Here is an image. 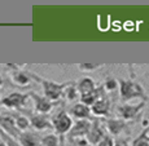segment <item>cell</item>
I'll return each mask as SVG.
<instances>
[{
  "label": "cell",
  "instance_id": "1",
  "mask_svg": "<svg viewBox=\"0 0 149 146\" xmlns=\"http://www.w3.org/2000/svg\"><path fill=\"white\" fill-rule=\"evenodd\" d=\"M29 76H30V79L36 80V82H39L43 85L44 97L48 98L49 101H57V100L64 94L65 88L71 83V82H68V83H64V84H60V83H54V82H51V80H45V79L39 78V76L34 73H29Z\"/></svg>",
  "mask_w": 149,
  "mask_h": 146
},
{
  "label": "cell",
  "instance_id": "2",
  "mask_svg": "<svg viewBox=\"0 0 149 146\" xmlns=\"http://www.w3.org/2000/svg\"><path fill=\"white\" fill-rule=\"evenodd\" d=\"M119 93H121L122 101L128 102L130 100L140 97L143 101H147L148 97L145 91L139 83L134 82V80H119Z\"/></svg>",
  "mask_w": 149,
  "mask_h": 146
},
{
  "label": "cell",
  "instance_id": "3",
  "mask_svg": "<svg viewBox=\"0 0 149 146\" xmlns=\"http://www.w3.org/2000/svg\"><path fill=\"white\" fill-rule=\"evenodd\" d=\"M51 122H52V125L54 127L56 132L60 133L61 136L68 133L69 131H70V128L73 127V120H71V118L65 111H58L52 118Z\"/></svg>",
  "mask_w": 149,
  "mask_h": 146
},
{
  "label": "cell",
  "instance_id": "4",
  "mask_svg": "<svg viewBox=\"0 0 149 146\" xmlns=\"http://www.w3.org/2000/svg\"><path fill=\"white\" fill-rule=\"evenodd\" d=\"M29 93H19V92H14L8 94L7 97L1 100L0 104L5 107H9V109H19L22 106H25L29 98Z\"/></svg>",
  "mask_w": 149,
  "mask_h": 146
},
{
  "label": "cell",
  "instance_id": "5",
  "mask_svg": "<svg viewBox=\"0 0 149 146\" xmlns=\"http://www.w3.org/2000/svg\"><path fill=\"white\" fill-rule=\"evenodd\" d=\"M144 106H145V101H141L137 105H130V104L122 105V106H119L117 109V111H118V115L121 116V119L126 122V120L135 119Z\"/></svg>",
  "mask_w": 149,
  "mask_h": 146
},
{
  "label": "cell",
  "instance_id": "6",
  "mask_svg": "<svg viewBox=\"0 0 149 146\" xmlns=\"http://www.w3.org/2000/svg\"><path fill=\"white\" fill-rule=\"evenodd\" d=\"M105 136H107V134L104 132V128H102L101 124H100L99 119H95L93 123H91V128H90V131H88L87 136H86L88 144L91 146H95V145L99 144Z\"/></svg>",
  "mask_w": 149,
  "mask_h": 146
},
{
  "label": "cell",
  "instance_id": "7",
  "mask_svg": "<svg viewBox=\"0 0 149 146\" xmlns=\"http://www.w3.org/2000/svg\"><path fill=\"white\" fill-rule=\"evenodd\" d=\"M91 128V122H88L87 119H79L78 122L74 124V127L70 128V131L68 132L69 140L79 138V137H86Z\"/></svg>",
  "mask_w": 149,
  "mask_h": 146
},
{
  "label": "cell",
  "instance_id": "8",
  "mask_svg": "<svg viewBox=\"0 0 149 146\" xmlns=\"http://www.w3.org/2000/svg\"><path fill=\"white\" fill-rule=\"evenodd\" d=\"M29 96L34 100V104H35V110L40 114H44L47 115L51 110H52L53 105L52 101H49L48 98H45L44 96H39L35 92H29Z\"/></svg>",
  "mask_w": 149,
  "mask_h": 146
},
{
  "label": "cell",
  "instance_id": "9",
  "mask_svg": "<svg viewBox=\"0 0 149 146\" xmlns=\"http://www.w3.org/2000/svg\"><path fill=\"white\" fill-rule=\"evenodd\" d=\"M0 127L1 131L5 132L8 136H12L13 138H18L21 132L16 128V123L12 116H1L0 115Z\"/></svg>",
  "mask_w": 149,
  "mask_h": 146
},
{
  "label": "cell",
  "instance_id": "10",
  "mask_svg": "<svg viewBox=\"0 0 149 146\" xmlns=\"http://www.w3.org/2000/svg\"><path fill=\"white\" fill-rule=\"evenodd\" d=\"M29 120H30L31 125L38 131H45V129H51L52 128V122L49 120L48 115H44V114L31 115V118Z\"/></svg>",
  "mask_w": 149,
  "mask_h": 146
},
{
  "label": "cell",
  "instance_id": "11",
  "mask_svg": "<svg viewBox=\"0 0 149 146\" xmlns=\"http://www.w3.org/2000/svg\"><path fill=\"white\" fill-rule=\"evenodd\" d=\"M126 122L122 119H108L107 122V129L111 136H119L123 131L126 129Z\"/></svg>",
  "mask_w": 149,
  "mask_h": 146
},
{
  "label": "cell",
  "instance_id": "12",
  "mask_svg": "<svg viewBox=\"0 0 149 146\" xmlns=\"http://www.w3.org/2000/svg\"><path fill=\"white\" fill-rule=\"evenodd\" d=\"M91 111L95 115H108L110 111V102L107 98H99L95 104L91 106Z\"/></svg>",
  "mask_w": 149,
  "mask_h": 146
},
{
  "label": "cell",
  "instance_id": "13",
  "mask_svg": "<svg viewBox=\"0 0 149 146\" xmlns=\"http://www.w3.org/2000/svg\"><path fill=\"white\" fill-rule=\"evenodd\" d=\"M96 89L95 87V82H93L91 78H83L78 82L77 84V91L81 93V96H84V94H88Z\"/></svg>",
  "mask_w": 149,
  "mask_h": 146
},
{
  "label": "cell",
  "instance_id": "14",
  "mask_svg": "<svg viewBox=\"0 0 149 146\" xmlns=\"http://www.w3.org/2000/svg\"><path fill=\"white\" fill-rule=\"evenodd\" d=\"M18 140H19V145L21 146H38L40 144V140L38 138V136L31 132L21 133Z\"/></svg>",
  "mask_w": 149,
  "mask_h": 146
},
{
  "label": "cell",
  "instance_id": "15",
  "mask_svg": "<svg viewBox=\"0 0 149 146\" xmlns=\"http://www.w3.org/2000/svg\"><path fill=\"white\" fill-rule=\"evenodd\" d=\"M102 89L104 88H96L93 92H91V93H88V94H84V96H81V101H82V104L83 105H86V106H92L93 104L97 101L99 98H101L102 97Z\"/></svg>",
  "mask_w": 149,
  "mask_h": 146
},
{
  "label": "cell",
  "instance_id": "16",
  "mask_svg": "<svg viewBox=\"0 0 149 146\" xmlns=\"http://www.w3.org/2000/svg\"><path fill=\"white\" fill-rule=\"evenodd\" d=\"M71 114L78 119H88L91 114V109L83 104H77L71 107Z\"/></svg>",
  "mask_w": 149,
  "mask_h": 146
},
{
  "label": "cell",
  "instance_id": "17",
  "mask_svg": "<svg viewBox=\"0 0 149 146\" xmlns=\"http://www.w3.org/2000/svg\"><path fill=\"white\" fill-rule=\"evenodd\" d=\"M12 78H13V82L16 83L17 85H21V87L29 84L31 80L30 76H29V73H24V71L18 70V69H16V71L13 73Z\"/></svg>",
  "mask_w": 149,
  "mask_h": 146
},
{
  "label": "cell",
  "instance_id": "18",
  "mask_svg": "<svg viewBox=\"0 0 149 146\" xmlns=\"http://www.w3.org/2000/svg\"><path fill=\"white\" fill-rule=\"evenodd\" d=\"M40 145L43 146H64L62 138H58L56 134H47L43 138H40Z\"/></svg>",
  "mask_w": 149,
  "mask_h": 146
},
{
  "label": "cell",
  "instance_id": "19",
  "mask_svg": "<svg viewBox=\"0 0 149 146\" xmlns=\"http://www.w3.org/2000/svg\"><path fill=\"white\" fill-rule=\"evenodd\" d=\"M148 132H149V128L144 129L139 136L136 137L135 140L132 141L131 146H149V137H148Z\"/></svg>",
  "mask_w": 149,
  "mask_h": 146
},
{
  "label": "cell",
  "instance_id": "20",
  "mask_svg": "<svg viewBox=\"0 0 149 146\" xmlns=\"http://www.w3.org/2000/svg\"><path fill=\"white\" fill-rule=\"evenodd\" d=\"M14 123H16V128L21 132V131H26L27 127L30 125V120H29L26 116H17L14 119Z\"/></svg>",
  "mask_w": 149,
  "mask_h": 146
},
{
  "label": "cell",
  "instance_id": "21",
  "mask_svg": "<svg viewBox=\"0 0 149 146\" xmlns=\"http://www.w3.org/2000/svg\"><path fill=\"white\" fill-rule=\"evenodd\" d=\"M74 85H75L74 83H70V84L65 88L64 94L66 96V98L69 100V101H73V100L77 98V93H78V91H77V87H74Z\"/></svg>",
  "mask_w": 149,
  "mask_h": 146
},
{
  "label": "cell",
  "instance_id": "22",
  "mask_svg": "<svg viewBox=\"0 0 149 146\" xmlns=\"http://www.w3.org/2000/svg\"><path fill=\"white\" fill-rule=\"evenodd\" d=\"M102 88H104L107 92H114V91L118 88V82H117L114 78H108L107 80H105Z\"/></svg>",
  "mask_w": 149,
  "mask_h": 146
},
{
  "label": "cell",
  "instance_id": "23",
  "mask_svg": "<svg viewBox=\"0 0 149 146\" xmlns=\"http://www.w3.org/2000/svg\"><path fill=\"white\" fill-rule=\"evenodd\" d=\"M100 67H101V65H99V64H81V65H78L79 70L86 71V73H88V71H95Z\"/></svg>",
  "mask_w": 149,
  "mask_h": 146
},
{
  "label": "cell",
  "instance_id": "24",
  "mask_svg": "<svg viewBox=\"0 0 149 146\" xmlns=\"http://www.w3.org/2000/svg\"><path fill=\"white\" fill-rule=\"evenodd\" d=\"M96 146H114V140L110 136H105Z\"/></svg>",
  "mask_w": 149,
  "mask_h": 146
},
{
  "label": "cell",
  "instance_id": "25",
  "mask_svg": "<svg viewBox=\"0 0 149 146\" xmlns=\"http://www.w3.org/2000/svg\"><path fill=\"white\" fill-rule=\"evenodd\" d=\"M114 146H130L128 145V140L127 138H116L114 141Z\"/></svg>",
  "mask_w": 149,
  "mask_h": 146
},
{
  "label": "cell",
  "instance_id": "26",
  "mask_svg": "<svg viewBox=\"0 0 149 146\" xmlns=\"http://www.w3.org/2000/svg\"><path fill=\"white\" fill-rule=\"evenodd\" d=\"M0 146H8V145L5 144V142H0Z\"/></svg>",
  "mask_w": 149,
  "mask_h": 146
},
{
  "label": "cell",
  "instance_id": "27",
  "mask_svg": "<svg viewBox=\"0 0 149 146\" xmlns=\"http://www.w3.org/2000/svg\"><path fill=\"white\" fill-rule=\"evenodd\" d=\"M1 83H3V80H1V78H0V85H1Z\"/></svg>",
  "mask_w": 149,
  "mask_h": 146
}]
</instances>
